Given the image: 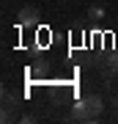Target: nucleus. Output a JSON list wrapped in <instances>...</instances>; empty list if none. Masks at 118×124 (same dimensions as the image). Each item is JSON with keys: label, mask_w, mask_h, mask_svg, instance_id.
Returning <instances> with one entry per match:
<instances>
[{"label": "nucleus", "mask_w": 118, "mask_h": 124, "mask_svg": "<svg viewBox=\"0 0 118 124\" xmlns=\"http://www.w3.org/2000/svg\"><path fill=\"white\" fill-rule=\"evenodd\" d=\"M69 119L71 121H93V116H91V110H88L85 99H80V102L71 105V116H69Z\"/></svg>", "instance_id": "obj_2"}, {"label": "nucleus", "mask_w": 118, "mask_h": 124, "mask_svg": "<svg viewBox=\"0 0 118 124\" xmlns=\"http://www.w3.org/2000/svg\"><path fill=\"white\" fill-rule=\"evenodd\" d=\"M102 72L104 75H118V53H110V55H104V61H102Z\"/></svg>", "instance_id": "obj_4"}, {"label": "nucleus", "mask_w": 118, "mask_h": 124, "mask_svg": "<svg viewBox=\"0 0 118 124\" xmlns=\"http://www.w3.org/2000/svg\"><path fill=\"white\" fill-rule=\"evenodd\" d=\"M88 17H91L93 22H99V19H104V6H99V3H93L91 8H88Z\"/></svg>", "instance_id": "obj_5"}, {"label": "nucleus", "mask_w": 118, "mask_h": 124, "mask_svg": "<svg viewBox=\"0 0 118 124\" xmlns=\"http://www.w3.org/2000/svg\"><path fill=\"white\" fill-rule=\"evenodd\" d=\"M115 108H118V99H115Z\"/></svg>", "instance_id": "obj_6"}, {"label": "nucleus", "mask_w": 118, "mask_h": 124, "mask_svg": "<svg viewBox=\"0 0 118 124\" xmlns=\"http://www.w3.org/2000/svg\"><path fill=\"white\" fill-rule=\"evenodd\" d=\"M85 105H88V110H91L93 121H96V119H99V113H102V108H104V99H102L99 94H91V97H85Z\"/></svg>", "instance_id": "obj_3"}, {"label": "nucleus", "mask_w": 118, "mask_h": 124, "mask_svg": "<svg viewBox=\"0 0 118 124\" xmlns=\"http://www.w3.org/2000/svg\"><path fill=\"white\" fill-rule=\"evenodd\" d=\"M17 25H19V28H33V25H39V8H36V6H25V8H19Z\"/></svg>", "instance_id": "obj_1"}]
</instances>
